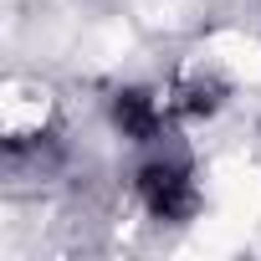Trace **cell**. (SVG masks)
I'll return each mask as SVG.
<instances>
[{"mask_svg":"<svg viewBox=\"0 0 261 261\" xmlns=\"http://www.w3.org/2000/svg\"><path fill=\"white\" fill-rule=\"evenodd\" d=\"M113 118H118V128H123V134L128 139H134V144H154L159 139V102L144 92V87H123L118 97H113Z\"/></svg>","mask_w":261,"mask_h":261,"instance_id":"2","label":"cell"},{"mask_svg":"<svg viewBox=\"0 0 261 261\" xmlns=\"http://www.w3.org/2000/svg\"><path fill=\"white\" fill-rule=\"evenodd\" d=\"M139 195H144L149 215H159V220H190L195 205H200L195 179H190L185 164H149L139 174Z\"/></svg>","mask_w":261,"mask_h":261,"instance_id":"1","label":"cell"},{"mask_svg":"<svg viewBox=\"0 0 261 261\" xmlns=\"http://www.w3.org/2000/svg\"><path fill=\"white\" fill-rule=\"evenodd\" d=\"M220 92H225V87L210 82V77H205V82H185V87H179V113H190V118H210V113L220 108Z\"/></svg>","mask_w":261,"mask_h":261,"instance_id":"3","label":"cell"}]
</instances>
